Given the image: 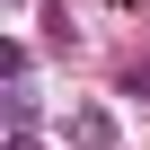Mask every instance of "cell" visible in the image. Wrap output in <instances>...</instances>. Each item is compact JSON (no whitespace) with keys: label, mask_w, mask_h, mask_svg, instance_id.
Segmentation results:
<instances>
[{"label":"cell","mask_w":150,"mask_h":150,"mask_svg":"<svg viewBox=\"0 0 150 150\" xmlns=\"http://www.w3.org/2000/svg\"><path fill=\"white\" fill-rule=\"evenodd\" d=\"M71 141H80V150H115V115L106 106H80V115H71Z\"/></svg>","instance_id":"obj_1"},{"label":"cell","mask_w":150,"mask_h":150,"mask_svg":"<svg viewBox=\"0 0 150 150\" xmlns=\"http://www.w3.org/2000/svg\"><path fill=\"white\" fill-rule=\"evenodd\" d=\"M9 150H44V141H35V132H9Z\"/></svg>","instance_id":"obj_2"}]
</instances>
